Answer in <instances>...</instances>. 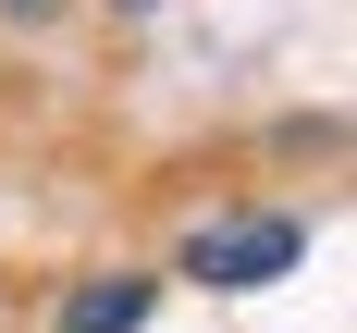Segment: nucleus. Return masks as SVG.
Instances as JSON below:
<instances>
[{
	"instance_id": "nucleus-1",
	"label": "nucleus",
	"mask_w": 357,
	"mask_h": 333,
	"mask_svg": "<svg viewBox=\"0 0 357 333\" xmlns=\"http://www.w3.org/2000/svg\"><path fill=\"white\" fill-rule=\"evenodd\" d=\"M296 259H308V222H296V210H210L173 247V272L210 284V296H259V284H284Z\"/></svg>"
},
{
	"instance_id": "nucleus-2",
	"label": "nucleus",
	"mask_w": 357,
	"mask_h": 333,
	"mask_svg": "<svg viewBox=\"0 0 357 333\" xmlns=\"http://www.w3.org/2000/svg\"><path fill=\"white\" fill-rule=\"evenodd\" d=\"M148 309H160L148 272H86V284H62L50 333H148Z\"/></svg>"
},
{
	"instance_id": "nucleus-3",
	"label": "nucleus",
	"mask_w": 357,
	"mask_h": 333,
	"mask_svg": "<svg viewBox=\"0 0 357 333\" xmlns=\"http://www.w3.org/2000/svg\"><path fill=\"white\" fill-rule=\"evenodd\" d=\"M0 13H13V25H50V13H62V0H0Z\"/></svg>"
},
{
	"instance_id": "nucleus-4",
	"label": "nucleus",
	"mask_w": 357,
	"mask_h": 333,
	"mask_svg": "<svg viewBox=\"0 0 357 333\" xmlns=\"http://www.w3.org/2000/svg\"><path fill=\"white\" fill-rule=\"evenodd\" d=\"M123 13H160V0H123Z\"/></svg>"
}]
</instances>
